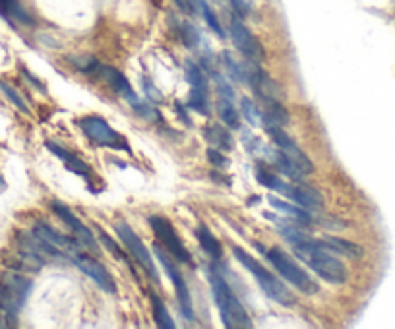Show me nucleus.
<instances>
[{
  "instance_id": "nucleus-18",
  "label": "nucleus",
  "mask_w": 395,
  "mask_h": 329,
  "mask_svg": "<svg viewBox=\"0 0 395 329\" xmlns=\"http://www.w3.org/2000/svg\"><path fill=\"white\" fill-rule=\"evenodd\" d=\"M268 202H270V205L273 209L285 213L289 219L301 223L304 228L314 227V213H316V209H306V207H301V205H291L289 202H283V200H279V198L275 196L268 198ZM318 212H320V209H318Z\"/></svg>"
},
{
  "instance_id": "nucleus-35",
  "label": "nucleus",
  "mask_w": 395,
  "mask_h": 329,
  "mask_svg": "<svg viewBox=\"0 0 395 329\" xmlns=\"http://www.w3.org/2000/svg\"><path fill=\"white\" fill-rule=\"evenodd\" d=\"M173 2H175V6H177L178 10H182L184 14H192L194 12L192 0H173Z\"/></svg>"
},
{
  "instance_id": "nucleus-10",
  "label": "nucleus",
  "mask_w": 395,
  "mask_h": 329,
  "mask_svg": "<svg viewBox=\"0 0 395 329\" xmlns=\"http://www.w3.org/2000/svg\"><path fill=\"white\" fill-rule=\"evenodd\" d=\"M80 128H82V132H84L89 140L95 141L97 146L116 149V151H120V149H123V151H130L128 141L124 140L123 136L116 132L115 128L101 117H84L80 120Z\"/></svg>"
},
{
  "instance_id": "nucleus-38",
  "label": "nucleus",
  "mask_w": 395,
  "mask_h": 329,
  "mask_svg": "<svg viewBox=\"0 0 395 329\" xmlns=\"http://www.w3.org/2000/svg\"><path fill=\"white\" fill-rule=\"evenodd\" d=\"M153 4L155 6H161V0H153Z\"/></svg>"
},
{
  "instance_id": "nucleus-6",
  "label": "nucleus",
  "mask_w": 395,
  "mask_h": 329,
  "mask_svg": "<svg viewBox=\"0 0 395 329\" xmlns=\"http://www.w3.org/2000/svg\"><path fill=\"white\" fill-rule=\"evenodd\" d=\"M229 37H231L232 45L239 49L244 60L252 64H262L265 60V49L256 37L254 33L250 32V27L244 24V20L232 14L229 20Z\"/></svg>"
},
{
  "instance_id": "nucleus-13",
  "label": "nucleus",
  "mask_w": 395,
  "mask_h": 329,
  "mask_svg": "<svg viewBox=\"0 0 395 329\" xmlns=\"http://www.w3.org/2000/svg\"><path fill=\"white\" fill-rule=\"evenodd\" d=\"M51 209H53L54 215L70 228V233L74 235V238H76L77 243L82 244L84 248H87L89 252H93V254H99V246H97L95 236H93V233L89 231L87 225H84L82 221L77 219L76 215H74V212H70L66 205L56 202V200L51 204Z\"/></svg>"
},
{
  "instance_id": "nucleus-30",
  "label": "nucleus",
  "mask_w": 395,
  "mask_h": 329,
  "mask_svg": "<svg viewBox=\"0 0 395 329\" xmlns=\"http://www.w3.org/2000/svg\"><path fill=\"white\" fill-rule=\"evenodd\" d=\"M178 30V37L180 41L184 43L186 47H198V43H200V33L196 32V27L192 24H188V22H180L177 25Z\"/></svg>"
},
{
  "instance_id": "nucleus-31",
  "label": "nucleus",
  "mask_w": 395,
  "mask_h": 329,
  "mask_svg": "<svg viewBox=\"0 0 395 329\" xmlns=\"http://www.w3.org/2000/svg\"><path fill=\"white\" fill-rule=\"evenodd\" d=\"M99 240L103 244H105V248H107V250L111 252V254H113V256H115L116 259H120V262H124V264H126V266H128L132 269L130 259L126 258V254H124V252L120 250V246H118V244H116L115 240H113V238H111V236H108L107 233H105V231H101V228H99Z\"/></svg>"
},
{
  "instance_id": "nucleus-8",
  "label": "nucleus",
  "mask_w": 395,
  "mask_h": 329,
  "mask_svg": "<svg viewBox=\"0 0 395 329\" xmlns=\"http://www.w3.org/2000/svg\"><path fill=\"white\" fill-rule=\"evenodd\" d=\"M115 228L116 235L120 238V243L126 246V250L130 252L134 262H138L139 267L146 271V275L151 281L159 283V271H157V267H155L153 258H151V254H149V250L146 248V244L142 243V238L134 233V228H132L128 223H124V221H118L115 225Z\"/></svg>"
},
{
  "instance_id": "nucleus-20",
  "label": "nucleus",
  "mask_w": 395,
  "mask_h": 329,
  "mask_svg": "<svg viewBox=\"0 0 395 329\" xmlns=\"http://www.w3.org/2000/svg\"><path fill=\"white\" fill-rule=\"evenodd\" d=\"M203 136L208 140L209 148L221 149V151H232L234 149V140L232 134L229 132V128H225L221 124H208L203 128Z\"/></svg>"
},
{
  "instance_id": "nucleus-32",
  "label": "nucleus",
  "mask_w": 395,
  "mask_h": 329,
  "mask_svg": "<svg viewBox=\"0 0 395 329\" xmlns=\"http://www.w3.org/2000/svg\"><path fill=\"white\" fill-rule=\"evenodd\" d=\"M132 109L136 110L139 117L144 118V120H147V122H159V120H161V112L155 109L151 103L138 101L132 105Z\"/></svg>"
},
{
  "instance_id": "nucleus-29",
  "label": "nucleus",
  "mask_w": 395,
  "mask_h": 329,
  "mask_svg": "<svg viewBox=\"0 0 395 329\" xmlns=\"http://www.w3.org/2000/svg\"><path fill=\"white\" fill-rule=\"evenodd\" d=\"M0 91H2V95L6 97L8 101L14 105L15 109L20 110V112H23V115H30V107H27V103H25V99H23L22 95H20V91L15 89V87H12L10 84H6V82H2L0 79Z\"/></svg>"
},
{
  "instance_id": "nucleus-11",
  "label": "nucleus",
  "mask_w": 395,
  "mask_h": 329,
  "mask_svg": "<svg viewBox=\"0 0 395 329\" xmlns=\"http://www.w3.org/2000/svg\"><path fill=\"white\" fill-rule=\"evenodd\" d=\"M68 258L70 262L76 264V266L84 271V275H87V277H89V279H92L101 290H105V292H108V295H115L116 292L115 279H113V275L108 273L107 267L103 266L101 262L92 258L89 254H85V252H82L80 248L70 252Z\"/></svg>"
},
{
  "instance_id": "nucleus-12",
  "label": "nucleus",
  "mask_w": 395,
  "mask_h": 329,
  "mask_svg": "<svg viewBox=\"0 0 395 329\" xmlns=\"http://www.w3.org/2000/svg\"><path fill=\"white\" fill-rule=\"evenodd\" d=\"M275 192L281 194V196L289 198L296 205L306 207V209H316V212L318 209H324V196H322V192L314 188V186L306 184V182L279 181Z\"/></svg>"
},
{
  "instance_id": "nucleus-34",
  "label": "nucleus",
  "mask_w": 395,
  "mask_h": 329,
  "mask_svg": "<svg viewBox=\"0 0 395 329\" xmlns=\"http://www.w3.org/2000/svg\"><path fill=\"white\" fill-rule=\"evenodd\" d=\"M229 4H231L234 16L242 18V20L250 16V4H248L246 0H229Z\"/></svg>"
},
{
  "instance_id": "nucleus-9",
  "label": "nucleus",
  "mask_w": 395,
  "mask_h": 329,
  "mask_svg": "<svg viewBox=\"0 0 395 329\" xmlns=\"http://www.w3.org/2000/svg\"><path fill=\"white\" fill-rule=\"evenodd\" d=\"M155 256H157V259L161 262L163 269L167 271L169 279L173 281V287H175V292H177L178 308H180L182 318L188 321H194L196 320V314H194L192 297H190V289H188V285H186L184 275H182V271L178 269L177 264L173 262V256H170V254L167 256L159 246H155Z\"/></svg>"
},
{
  "instance_id": "nucleus-19",
  "label": "nucleus",
  "mask_w": 395,
  "mask_h": 329,
  "mask_svg": "<svg viewBox=\"0 0 395 329\" xmlns=\"http://www.w3.org/2000/svg\"><path fill=\"white\" fill-rule=\"evenodd\" d=\"M46 148H49V151H51L53 155H56L58 159H61L62 163H64V167L68 169L70 173L80 174V176H85V179L92 174L89 164L85 163V161H82V159H80L77 155H74V153L68 151V149H64L62 146H58V143H54V141H46Z\"/></svg>"
},
{
  "instance_id": "nucleus-16",
  "label": "nucleus",
  "mask_w": 395,
  "mask_h": 329,
  "mask_svg": "<svg viewBox=\"0 0 395 329\" xmlns=\"http://www.w3.org/2000/svg\"><path fill=\"white\" fill-rule=\"evenodd\" d=\"M258 101H262L260 105H262L263 128H273V126L285 128L291 122V115L283 107L281 99H258Z\"/></svg>"
},
{
  "instance_id": "nucleus-4",
  "label": "nucleus",
  "mask_w": 395,
  "mask_h": 329,
  "mask_svg": "<svg viewBox=\"0 0 395 329\" xmlns=\"http://www.w3.org/2000/svg\"><path fill=\"white\" fill-rule=\"evenodd\" d=\"M260 250L263 252V256L268 258L271 266L275 267V271H277L283 279H285L291 287L302 292V295H318L320 292V285L318 281L312 277L310 273H306V269H302L299 266V262L294 258H291L287 252H283L279 246H273L270 250H263L262 246H258Z\"/></svg>"
},
{
  "instance_id": "nucleus-5",
  "label": "nucleus",
  "mask_w": 395,
  "mask_h": 329,
  "mask_svg": "<svg viewBox=\"0 0 395 329\" xmlns=\"http://www.w3.org/2000/svg\"><path fill=\"white\" fill-rule=\"evenodd\" d=\"M265 130L270 134L271 141L275 143L279 155L283 157V159H287L296 173L301 174V176H308V174L314 173V163H312V159L302 151L301 146H299L283 128L273 126V128H265Z\"/></svg>"
},
{
  "instance_id": "nucleus-27",
  "label": "nucleus",
  "mask_w": 395,
  "mask_h": 329,
  "mask_svg": "<svg viewBox=\"0 0 395 329\" xmlns=\"http://www.w3.org/2000/svg\"><path fill=\"white\" fill-rule=\"evenodd\" d=\"M240 112L250 126H263L262 122V110L260 105L256 101H252L250 97H242L240 99Z\"/></svg>"
},
{
  "instance_id": "nucleus-21",
  "label": "nucleus",
  "mask_w": 395,
  "mask_h": 329,
  "mask_svg": "<svg viewBox=\"0 0 395 329\" xmlns=\"http://www.w3.org/2000/svg\"><path fill=\"white\" fill-rule=\"evenodd\" d=\"M196 238L200 243L201 250L206 252L208 256H211L213 259H221L223 258V244L217 240V236L211 233L208 228V225H198L196 228Z\"/></svg>"
},
{
  "instance_id": "nucleus-28",
  "label": "nucleus",
  "mask_w": 395,
  "mask_h": 329,
  "mask_svg": "<svg viewBox=\"0 0 395 329\" xmlns=\"http://www.w3.org/2000/svg\"><path fill=\"white\" fill-rule=\"evenodd\" d=\"M186 79L192 87H198V89H209V82L208 76H206V70L201 68L200 64L196 63H186Z\"/></svg>"
},
{
  "instance_id": "nucleus-22",
  "label": "nucleus",
  "mask_w": 395,
  "mask_h": 329,
  "mask_svg": "<svg viewBox=\"0 0 395 329\" xmlns=\"http://www.w3.org/2000/svg\"><path fill=\"white\" fill-rule=\"evenodd\" d=\"M23 302H25V300H22V298L15 295L14 290L8 287L6 283L0 279V310L6 314L10 320H15L18 312L22 310Z\"/></svg>"
},
{
  "instance_id": "nucleus-36",
  "label": "nucleus",
  "mask_w": 395,
  "mask_h": 329,
  "mask_svg": "<svg viewBox=\"0 0 395 329\" xmlns=\"http://www.w3.org/2000/svg\"><path fill=\"white\" fill-rule=\"evenodd\" d=\"M10 325H14V321L10 320L6 314L0 310V329H2V328H10Z\"/></svg>"
},
{
  "instance_id": "nucleus-23",
  "label": "nucleus",
  "mask_w": 395,
  "mask_h": 329,
  "mask_svg": "<svg viewBox=\"0 0 395 329\" xmlns=\"http://www.w3.org/2000/svg\"><path fill=\"white\" fill-rule=\"evenodd\" d=\"M217 112H219V118L223 120V124L231 130H239L240 128V115L239 109L234 107L232 103V97H223L219 95L217 99Z\"/></svg>"
},
{
  "instance_id": "nucleus-15",
  "label": "nucleus",
  "mask_w": 395,
  "mask_h": 329,
  "mask_svg": "<svg viewBox=\"0 0 395 329\" xmlns=\"http://www.w3.org/2000/svg\"><path fill=\"white\" fill-rule=\"evenodd\" d=\"M316 243L330 250L339 258H349V259H360L364 256V248L360 244L353 243V240H345L339 236H325V238H316Z\"/></svg>"
},
{
  "instance_id": "nucleus-3",
  "label": "nucleus",
  "mask_w": 395,
  "mask_h": 329,
  "mask_svg": "<svg viewBox=\"0 0 395 329\" xmlns=\"http://www.w3.org/2000/svg\"><path fill=\"white\" fill-rule=\"evenodd\" d=\"M232 254H234V258L239 259L242 266L246 267L248 273L254 277L256 283L260 285V289H262V292L265 297H270L273 302H277V304L281 306L296 304V298H294V295L291 292V289H287L285 283L281 281V279H277L271 271H268L258 259L252 258L248 252H244V248L234 246V248H232Z\"/></svg>"
},
{
  "instance_id": "nucleus-33",
  "label": "nucleus",
  "mask_w": 395,
  "mask_h": 329,
  "mask_svg": "<svg viewBox=\"0 0 395 329\" xmlns=\"http://www.w3.org/2000/svg\"><path fill=\"white\" fill-rule=\"evenodd\" d=\"M208 159H209V163L213 164L215 169H221V171L229 169V164H231L229 157L225 155V151H221V149H215V148L208 149Z\"/></svg>"
},
{
  "instance_id": "nucleus-26",
  "label": "nucleus",
  "mask_w": 395,
  "mask_h": 329,
  "mask_svg": "<svg viewBox=\"0 0 395 329\" xmlns=\"http://www.w3.org/2000/svg\"><path fill=\"white\" fill-rule=\"evenodd\" d=\"M188 107L203 115V117H209V89L192 87L190 95H188Z\"/></svg>"
},
{
  "instance_id": "nucleus-37",
  "label": "nucleus",
  "mask_w": 395,
  "mask_h": 329,
  "mask_svg": "<svg viewBox=\"0 0 395 329\" xmlns=\"http://www.w3.org/2000/svg\"><path fill=\"white\" fill-rule=\"evenodd\" d=\"M4 186H6V184H4V181H2V176H0V190L4 188Z\"/></svg>"
},
{
  "instance_id": "nucleus-14",
  "label": "nucleus",
  "mask_w": 395,
  "mask_h": 329,
  "mask_svg": "<svg viewBox=\"0 0 395 329\" xmlns=\"http://www.w3.org/2000/svg\"><path fill=\"white\" fill-rule=\"evenodd\" d=\"M95 78H101L105 84H107L116 95H120L123 99L134 105V103H138V97L134 93V89H132L130 82L128 78L124 76L123 72L116 70L113 66H108V64H101L97 66V74H95Z\"/></svg>"
},
{
  "instance_id": "nucleus-2",
  "label": "nucleus",
  "mask_w": 395,
  "mask_h": 329,
  "mask_svg": "<svg viewBox=\"0 0 395 329\" xmlns=\"http://www.w3.org/2000/svg\"><path fill=\"white\" fill-rule=\"evenodd\" d=\"M209 287H211V295L215 300L217 310L221 314L223 325L229 329H250L254 323L250 320V316L244 310V306L240 304L237 295L232 292L229 283L225 281L223 275L217 269H209L208 271Z\"/></svg>"
},
{
  "instance_id": "nucleus-17",
  "label": "nucleus",
  "mask_w": 395,
  "mask_h": 329,
  "mask_svg": "<svg viewBox=\"0 0 395 329\" xmlns=\"http://www.w3.org/2000/svg\"><path fill=\"white\" fill-rule=\"evenodd\" d=\"M33 233L41 236V238H45L46 243H51L53 246H56V248L64 252L66 256H68L72 250H76V248L82 246L76 238H70V236L62 235V233H58L56 228L51 227V225L45 223V221H37L35 227H33Z\"/></svg>"
},
{
  "instance_id": "nucleus-24",
  "label": "nucleus",
  "mask_w": 395,
  "mask_h": 329,
  "mask_svg": "<svg viewBox=\"0 0 395 329\" xmlns=\"http://www.w3.org/2000/svg\"><path fill=\"white\" fill-rule=\"evenodd\" d=\"M192 4H196V6L200 8V14L203 16V20H206V24L209 25V30L215 33L217 37L223 39L225 37L223 25H221V22H219V18H217V14L213 12V8L209 6L208 0H192Z\"/></svg>"
},
{
  "instance_id": "nucleus-1",
  "label": "nucleus",
  "mask_w": 395,
  "mask_h": 329,
  "mask_svg": "<svg viewBox=\"0 0 395 329\" xmlns=\"http://www.w3.org/2000/svg\"><path fill=\"white\" fill-rule=\"evenodd\" d=\"M294 258H299L302 264H306L322 281L330 285H345L349 279L347 266L330 250L322 248L316 243V238H306L304 243L291 244Z\"/></svg>"
},
{
  "instance_id": "nucleus-25",
  "label": "nucleus",
  "mask_w": 395,
  "mask_h": 329,
  "mask_svg": "<svg viewBox=\"0 0 395 329\" xmlns=\"http://www.w3.org/2000/svg\"><path fill=\"white\" fill-rule=\"evenodd\" d=\"M151 312H153V320L157 328L159 329L175 328V321H173V318H170L167 306H165V302H163L161 298L155 297V295H151Z\"/></svg>"
},
{
  "instance_id": "nucleus-7",
  "label": "nucleus",
  "mask_w": 395,
  "mask_h": 329,
  "mask_svg": "<svg viewBox=\"0 0 395 329\" xmlns=\"http://www.w3.org/2000/svg\"><path fill=\"white\" fill-rule=\"evenodd\" d=\"M147 223H149V227L153 231V235L157 236V240L165 246L167 254H170L177 262H182L186 266H194L192 254L188 252V248H186L184 243H182V238L178 236L177 228L173 227V223H170L167 217L151 215V217L147 219Z\"/></svg>"
}]
</instances>
